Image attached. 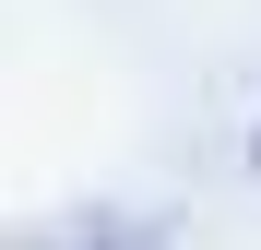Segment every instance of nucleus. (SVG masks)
Returning a JSON list of instances; mask_svg holds the SVG:
<instances>
[{"mask_svg":"<svg viewBox=\"0 0 261 250\" xmlns=\"http://www.w3.org/2000/svg\"><path fill=\"white\" fill-rule=\"evenodd\" d=\"M249 167H261V143H249Z\"/></svg>","mask_w":261,"mask_h":250,"instance_id":"f257e3e1","label":"nucleus"}]
</instances>
